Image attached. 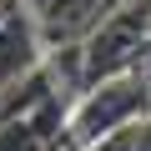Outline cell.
<instances>
[{"label": "cell", "instance_id": "1", "mask_svg": "<svg viewBox=\"0 0 151 151\" xmlns=\"http://www.w3.org/2000/svg\"><path fill=\"white\" fill-rule=\"evenodd\" d=\"M146 116H151V70H126L111 81H96L70 101V121H65L70 151H91L111 131H126Z\"/></svg>", "mask_w": 151, "mask_h": 151}, {"label": "cell", "instance_id": "2", "mask_svg": "<svg viewBox=\"0 0 151 151\" xmlns=\"http://www.w3.org/2000/svg\"><path fill=\"white\" fill-rule=\"evenodd\" d=\"M146 55H151V0H111V10L81 40L86 86L126 76V70H141Z\"/></svg>", "mask_w": 151, "mask_h": 151}, {"label": "cell", "instance_id": "3", "mask_svg": "<svg viewBox=\"0 0 151 151\" xmlns=\"http://www.w3.org/2000/svg\"><path fill=\"white\" fill-rule=\"evenodd\" d=\"M45 40H40V25L35 15L20 5V0H10V10L0 15V91H10L15 81H25L30 70L45 65Z\"/></svg>", "mask_w": 151, "mask_h": 151}, {"label": "cell", "instance_id": "4", "mask_svg": "<svg viewBox=\"0 0 151 151\" xmlns=\"http://www.w3.org/2000/svg\"><path fill=\"white\" fill-rule=\"evenodd\" d=\"M65 121H70V101L50 96L35 111H25V116L0 126V151H70Z\"/></svg>", "mask_w": 151, "mask_h": 151}]
</instances>
